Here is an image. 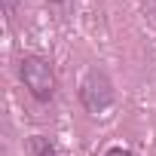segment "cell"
Returning <instances> with one entry per match:
<instances>
[{"label":"cell","instance_id":"obj_1","mask_svg":"<svg viewBox=\"0 0 156 156\" xmlns=\"http://www.w3.org/2000/svg\"><path fill=\"white\" fill-rule=\"evenodd\" d=\"M19 73H22V83L25 89L37 98V101H49L58 89V80H55V70L46 58L40 55H25L19 61Z\"/></svg>","mask_w":156,"mask_h":156},{"label":"cell","instance_id":"obj_2","mask_svg":"<svg viewBox=\"0 0 156 156\" xmlns=\"http://www.w3.org/2000/svg\"><path fill=\"white\" fill-rule=\"evenodd\" d=\"M80 101L89 113H101L113 104V83L104 70L95 67V70L86 73V80L80 83Z\"/></svg>","mask_w":156,"mask_h":156},{"label":"cell","instance_id":"obj_3","mask_svg":"<svg viewBox=\"0 0 156 156\" xmlns=\"http://www.w3.org/2000/svg\"><path fill=\"white\" fill-rule=\"evenodd\" d=\"M25 150H28V156H58L55 147L49 144V138H43V135H31L25 141Z\"/></svg>","mask_w":156,"mask_h":156},{"label":"cell","instance_id":"obj_4","mask_svg":"<svg viewBox=\"0 0 156 156\" xmlns=\"http://www.w3.org/2000/svg\"><path fill=\"white\" fill-rule=\"evenodd\" d=\"M104 156H132V153H129V150H122V147H113V150H107Z\"/></svg>","mask_w":156,"mask_h":156},{"label":"cell","instance_id":"obj_5","mask_svg":"<svg viewBox=\"0 0 156 156\" xmlns=\"http://www.w3.org/2000/svg\"><path fill=\"white\" fill-rule=\"evenodd\" d=\"M3 6H6V12H12L16 9V0H3Z\"/></svg>","mask_w":156,"mask_h":156}]
</instances>
